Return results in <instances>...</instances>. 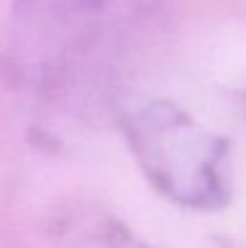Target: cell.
<instances>
[{
	"instance_id": "obj_1",
	"label": "cell",
	"mask_w": 246,
	"mask_h": 248,
	"mask_svg": "<svg viewBox=\"0 0 246 248\" xmlns=\"http://www.w3.org/2000/svg\"><path fill=\"white\" fill-rule=\"evenodd\" d=\"M160 7L162 0H12L10 68L46 99L73 96Z\"/></svg>"
},
{
	"instance_id": "obj_2",
	"label": "cell",
	"mask_w": 246,
	"mask_h": 248,
	"mask_svg": "<svg viewBox=\"0 0 246 248\" xmlns=\"http://www.w3.org/2000/svg\"><path fill=\"white\" fill-rule=\"evenodd\" d=\"M128 147L155 190L193 210L232 198V145L171 101H150L121 118Z\"/></svg>"
},
{
	"instance_id": "obj_3",
	"label": "cell",
	"mask_w": 246,
	"mask_h": 248,
	"mask_svg": "<svg viewBox=\"0 0 246 248\" xmlns=\"http://www.w3.org/2000/svg\"><path fill=\"white\" fill-rule=\"evenodd\" d=\"M101 241H104V244H101L104 248H150V246H145L143 241H138V239L133 236V232L126 229V227L118 224V222H109V224L104 227Z\"/></svg>"
}]
</instances>
